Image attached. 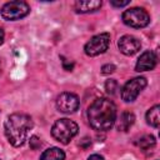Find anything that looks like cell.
<instances>
[{"label": "cell", "mask_w": 160, "mask_h": 160, "mask_svg": "<svg viewBox=\"0 0 160 160\" xmlns=\"http://www.w3.org/2000/svg\"><path fill=\"white\" fill-rule=\"evenodd\" d=\"M34 124L29 115L22 112H15L8 116L4 124V130L8 141L18 148L25 144Z\"/></svg>", "instance_id": "cell-2"}, {"label": "cell", "mask_w": 160, "mask_h": 160, "mask_svg": "<svg viewBox=\"0 0 160 160\" xmlns=\"http://www.w3.org/2000/svg\"><path fill=\"white\" fill-rule=\"evenodd\" d=\"M129 0H125V1H118V0H111V5L112 6H116V8H122V6H126L129 5Z\"/></svg>", "instance_id": "cell-19"}, {"label": "cell", "mask_w": 160, "mask_h": 160, "mask_svg": "<svg viewBox=\"0 0 160 160\" xmlns=\"http://www.w3.org/2000/svg\"><path fill=\"white\" fill-rule=\"evenodd\" d=\"M88 120L92 129L98 131H106L116 121V106L105 98L96 99L88 109Z\"/></svg>", "instance_id": "cell-1"}, {"label": "cell", "mask_w": 160, "mask_h": 160, "mask_svg": "<svg viewBox=\"0 0 160 160\" xmlns=\"http://www.w3.org/2000/svg\"><path fill=\"white\" fill-rule=\"evenodd\" d=\"M40 160H65V152L59 148H50L41 154Z\"/></svg>", "instance_id": "cell-13"}, {"label": "cell", "mask_w": 160, "mask_h": 160, "mask_svg": "<svg viewBox=\"0 0 160 160\" xmlns=\"http://www.w3.org/2000/svg\"><path fill=\"white\" fill-rule=\"evenodd\" d=\"M155 144H156V140L152 135H144L138 140V145L142 150H149V149L154 148Z\"/></svg>", "instance_id": "cell-15"}, {"label": "cell", "mask_w": 160, "mask_h": 160, "mask_svg": "<svg viewBox=\"0 0 160 160\" xmlns=\"http://www.w3.org/2000/svg\"><path fill=\"white\" fill-rule=\"evenodd\" d=\"M146 86V79L145 78H141V76H138V78H134L131 80H129L124 86H122V90H121V99L126 102H131L134 101L140 91Z\"/></svg>", "instance_id": "cell-7"}, {"label": "cell", "mask_w": 160, "mask_h": 160, "mask_svg": "<svg viewBox=\"0 0 160 160\" xmlns=\"http://www.w3.org/2000/svg\"><path fill=\"white\" fill-rule=\"evenodd\" d=\"M159 110H160V106L155 105L151 109H149L146 112V121H148V124H150L154 128H159V124H160Z\"/></svg>", "instance_id": "cell-14"}, {"label": "cell", "mask_w": 160, "mask_h": 160, "mask_svg": "<svg viewBox=\"0 0 160 160\" xmlns=\"http://www.w3.org/2000/svg\"><path fill=\"white\" fill-rule=\"evenodd\" d=\"M135 122V115L131 112V111H122L119 116V120H118V130L119 131H128L132 124Z\"/></svg>", "instance_id": "cell-12"}, {"label": "cell", "mask_w": 160, "mask_h": 160, "mask_svg": "<svg viewBox=\"0 0 160 160\" xmlns=\"http://www.w3.org/2000/svg\"><path fill=\"white\" fill-rule=\"evenodd\" d=\"M1 16L5 20L14 21L25 18L30 12V6L21 0H15V1H9L2 5L1 10Z\"/></svg>", "instance_id": "cell-4"}, {"label": "cell", "mask_w": 160, "mask_h": 160, "mask_svg": "<svg viewBox=\"0 0 160 160\" xmlns=\"http://www.w3.org/2000/svg\"><path fill=\"white\" fill-rule=\"evenodd\" d=\"M156 55L154 51L151 50H148V51H144L140 58L138 59L136 61V65H135V70L136 71H148V70H151L155 68L156 65Z\"/></svg>", "instance_id": "cell-10"}, {"label": "cell", "mask_w": 160, "mask_h": 160, "mask_svg": "<svg viewBox=\"0 0 160 160\" xmlns=\"http://www.w3.org/2000/svg\"><path fill=\"white\" fill-rule=\"evenodd\" d=\"M79 126L75 121L70 119H59L54 122L51 128V135L55 140H58L61 144H69L71 139L78 134Z\"/></svg>", "instance_id": "cell-3"}, {"label": "cell", "mask_w": 160, "mask_h": 160, "mask_svg": "<svg viewBox=\"0 0 160 160\" xmlns=\"http://www.w3.org/2000/svg\"><path fill=\"white\" fill-rule=\"evenodd\" d=\"M122 21L130 28L140 29L149 25L150 16L142 8H131L122 12Z\"/></svg>", "instance_id": "cell-5"}, {"label": "cell", "mask_w": 160, "mask_h": 160, "mask_svg": "<svg viewBox=\"0 0 160 160\" xmlns=\"http://www.w3.org/2000/svg\"><path fill=\"white\" fill-rule=\"evenodd\" d=\"M1 72H2V61L0 59V75H1Z\"/></svg>", "instance_id": "cell-22"}, {"label": "cell", "mask_w": 160, "mask_h": 160, "mask_svg": "<svg viewBox=\"0 0 160 160\" xmlns=\"http://www.w3.org/2000/svg\"><path fill=\"white\" fill-rule=\"evenodd\" d=\"M4 38H5V34H4V30L0 28V45L4 42Z\"/></svg>", "instance_id": "cell-21"}, {"label": "cell", "mask_w": 160, "mask_h": 160, "mask_svg": "<svg viewBox=\"0 0 160 160\" xmlns=\"http://www.w3.org/2000/svg\"><path fill=\"white\" fill-rule=\"evenodd\" d=\"M109 45H110V34L102 32V34L92 36L85 44L84 51L88 56H98L105 52L109 49Z\"/></svg>", "instance_id": "cell-6"}, {"label": "cell", "mask_w": 160, "mask_h": 160, "mask_svg": "<svg viewBox=\"0 0 160 160\" xmlns=\"http://www.w3.org/2000/svg\"><path fill=\"white\" fill-rule=\"evenodd\" d=\"M40 145H41V142H40V140L36 138V136H32V138H30V148L31 149H38V148H40Z\"/></svg>", "instance_id": "cell-18"}, {"label": "cell", "mask_w": 160, "mask_h": 160, "mask_svg": "<svg viewBox=\"0 0 160 160\" xmlns=\"http://www.w3.org/2000/svg\"><path fill=\"white\" fill-rule=\"evenodd\" d=\"M118 46H119V50L124 54V55H128V56H131L134 54H136L140 48H141V42L135 38V36H131V35H124L120 38L119 42H118Z\"/></svg>", "instance_id": "cell-9"}, {"label": "cell", "mask_w": 160, "mask_h": 160, "mask_svg": "<svg viewBox=\"0 0 160 160\" xmlns=\"http://www.w3.org/2000/svg\"><path fill=\"white\" fill-rule=\"evenodd\" d=\"M79 98L72 92H61L56 99V108L65 114H72L79 109Z\"/></svg>", "instance_id": "cell-8"}, {"label": "cell", "mask_w": 160, "mask_h": 160, "mask_svg": "<svg viewBox=\"0 0 160 160\" xmlns=\"http://www.w3.org/2000/svg\"><path fill=\"white\" fill-rule=\"evenodd\" d=\"M115 70H116V68H115L114 64H106V65H104V66L101 68V74H104V75L112 74Z\"/></svg>", "instance_id": "cell-17"}, {"label": "cell", "mask_w": 160, "mask_h": 160, "mask_svg": "<svg viewBox=\"0 0 160 160\" xmlns=\"http://www.w3.org/2000/svg\"><path fill=\"white\" fill-rule=\"evenodd\" d=\"M101 1L99 0H84V1H76L75 2V10L76 12H91L101 8Z\"/></svg>", "instance_id": "cell-11"}, {"label": "cell", "mask_w": 160, "mask_h": 160, "mask_svg": "<svg viewBox=\"0 0 160 160\" xmlns=\"http://www.w3.org/2000/svg\"><path fill=\"white\" fill-rule=\"evenodd\" d=\"M88 160H104V158L101 155H99V154H92V155L89 156Z\"/></svg>", "instance_id": "cell-20"}, {"label": "cell", "mask_w": 160, "mask_h": 160, "mask_svg": "<svg viewBox=\"0 0 160 160\" xmlns=\"http://www.w3.org/2000/svg\"><path fill=\"white\" fill-rule=\"evenodd\" d=\"M105 90H106V92L110 94V95L116 94V91L119 90V84H118V81L114 80V79L108 80V81L105 82Z\"/></svg>", "instance_id": "cell-16"}]
</instances>
